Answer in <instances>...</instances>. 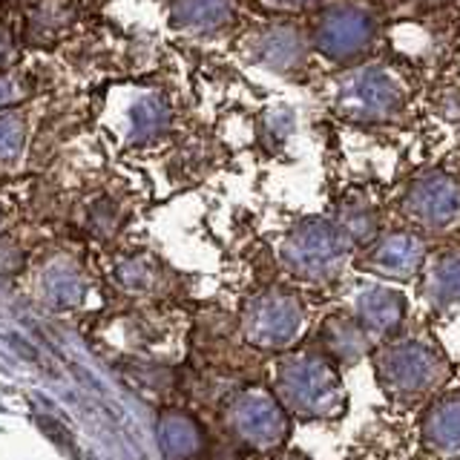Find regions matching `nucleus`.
Returning <instances> with one entry per match:
<instances>
[{"label":"nucleus","instance_id":"8","mask_svg":"<svg viewBox=\"0 0 460 460\" xmlns=\"http://www.w3.org/2000/svg\"><path fill=\"white\" fill-rule=\"evenodd\" d=\"M225 420L236 440L256 452L277 449L288 435V411L277 394L262 392V388H244L242 394H236L227 406Z\"/></svg>","mask_w":460,"mask_h":460},{"label":"nucleus","instance_id":"3","mask_svg":"<svg viewBox=\"0 0 460 460\" xmlns=\"http://www.w3.org/2000/svg\"><path fill=\"white\" fill-rule=\"evenodd\" d=\"M357 242L337 219H305L294 225L279 242V262L302 282H334L351 262Z\"/></svg>","mask_w":460,"mask_h":460},{"label":"nucleus","instance_id":"4","mask_svg":"<svg viewBox=\"0 0 460 460\" xmlns=\"http://www.w3.org/2000/svg\"><path fill=\"white\" fill-rule=\"evenodd\" d=\"M409 90L402 78L385 64H366L340 72L331 86V107L340 119L357 124L392 121L406 107Z\"/></svg>","mask_w":460,"mask_h":460},{"label":"nucleus","instance_id":"11","mask_svg":"<svg viewBox=\"0 0 460 460\" xmlns=\"http://www.w3.org/2000/svg\"><path fill=\"white\" fill-rule=\"evenodd\" d=\"M349 314L359 323V328L366 331L371 342L374 340L388 342L397 334L402 320H406V299L385 285H363L357 288Z\"/></svg>","mask_w":460,"mask_h":460},{"label":"nucleus","instance_id":"12","mask_svg":"<svg viewBox=\"0 0 460 460\" xmlns=\"http://www.w3.org/2000/svg\"><path fill=\"white\" fill-rule=\"evenodd\" d=\"M420 294L431 308L460 305V248H446L426 259L420 270Z\"/></svg>","mask_w":460,"mask_h":460},{"label":"nucleus","instance_id":"5","mask_svg":"<svg viewBox=\"0 0 460 460\" xmlns=\"http://www.w3.org/2000/svg\"><path fill=\"white\" fill-rule=\"evenodd\" d=\"M305 325L308 305L285 288H265L242 308V334L259 351H288Z\"/></svg>","mask_w":460,"mask_h":460},{"label":"nucleus","instance_id":"14","mask_svg":"<svg viewBox=\"0 0 460 460\" xmlns=\"http://www.w3.org/2000/svg\"><path fill=\"white\" fill-rule=\"evenodd\" d=\"M371 349V340L351 314H334L320 325V351L340 366L359 363Z\"/></svg>","mask_w":460,"mask_h":460},{"label":"nucleus","instance_id":"10","mask_svg":"<svg viewBox=\"0 0 460 460\" xmlns=\"http://www.w3.org/2000/svg\"><path fill=\"white\" fill-rule=\"evenodd\" d=\"M251 61L270 72H296L308 61V38L294 23H268L259 26L244 40Z\"/></svg>","mask_w":460,"mask_h":460},{"label":"nucleus","instance_id":"7","mask_svg":"<svg viewBox=\"0 0 460 460\" xmlns=\"http://www.w3.org/2000/svg\"><path fill=\"white\" fill-rule=\"evenodd\" d=\"M377 40V18L366 6H328L320 12V18L314 21L311 43L316 52L337 64H354Z\"/></svg>","mask_w":460,"mask_h":460},{"label":"nucleus","instance_id":"9","mask_svg":"<svg viewBox=\"0 0 460 460\" xmlns=\"http://www.w3.org/2000/svg\"><path fill=\"white\" fill-rule=\"evenodd\" d=\"M426 259H429V248L420 234L392 230V234H383L368 244L366 253L359 256V268L380 279L409 282L423 270Z\"/></svg>","mask_w":460,"mask_h":460},{"label":"nucleus","instance_id":"1","mask_svg":"<svg viewBox=\"0 0 460 460\" xmlns=\"http://www.w3.org/2000/svg\"><path fill=\"white\" fill-rule=\"evenodd\" d=\"M273 388L282 409L305 420L340 417L349 406L337 363H331L320 349L288 351L277 366Z\"/></svg>","mask_w":460,"mask_h":460},{"label":"nucleus","instance_id":"6","mask_svg":"<svg viewBox=\"0 0 460 460\" xmlns=\"http://www.w3.org/2000/svg\"><path fill=\"white\" fill-rule=\"evenodd\" d=\"M400 213L423 234H452L460 227V176L446 170L420 172L402 193Z\"/></svg>","mask_w":460,"mask_h":460},{"label":"nucleus","instance_id":"2","mask_svg":"<svg viewBox=\"0 0 460 460\" xmlns=\"http://www.w3.org/2000/svg\"><path fill=\"white\" fill-rule=\"evenodd\" d=\"M374 374L385 394L402 402L431 397L449 377V359L423 334L392 337L374 351Z\"/></svg>","mask_w":460,"mask_h":460},{"label":"nucleus","instance_id":"13","mask_svg":"<svg viewBox=\"0 0 460 460\" xmlns=\"http://www.w3.org/2000/svg\"><path fill=\"white\" fill-rule=\"evenodd\" d=\"M423 443L440 457H460V392H449L429 406L420 423Z\"/></svg>","mask_w":460,"mask_h":460}]
</instances>
